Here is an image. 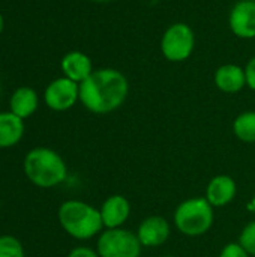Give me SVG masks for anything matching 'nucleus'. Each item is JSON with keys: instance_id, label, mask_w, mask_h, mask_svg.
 <instances>
[{"instance_id": "nucleus-23", "label": "nucleus", "mask_w": 255, "mask_h": 257, "mask_svg": "<svg viewBox=\"0 0 255 257\" xmlns=\"http://www.w3.org/2000/svg\"><path fill=\"white\" fill-rule=\"evenodd\" d=\"M3 27H5V20H3V15L0 14V33L3 32Z\"/></svg>"}, {"instance_id": "nucleus-8", "label": "nucleus", "mask_w": 255, "mask_h": 257, "mask_svg": "<svg viewBox=\"0 0 255 257\" xmlns=\"http://www.w3.org/2000/svg\"><path fill=\"white\" fill-rule=\"evenodd\" d=\"M228 26L237 38H255V0H239L230 11Z\"/></svg>"}, {"instance_id": "nucleus-21", "label": "nucleus", "mask_w": 255, "mask_h": 257, "mask_svg": "<svg viewBox=\"0 0 255 257\" xmlns=\"http://www.w3.org/2000/svg\"><path fill=\"white\" fill-rule=\"evenodd\" d=\"M68 257H99V254H98V251H95L89 247H77V248L71 250Z\"/></svg>"}, {"instance_id": "nucleus-5", "label": "nucleus", "mask_w": 255, "mask_h": 257, "mask_svg": "<svg viewBox=\"0 0 255 257\" xmlns=\"http://www.w3.org/2000/svg\"><path fill=\"white\" fill-rule=\"evenodd\" d=\"M195 47V35L189 24L174 23L162 35L161 51L170 62H183L189 59Z\"/></svg>"}, {"instance_id": "nucleus-22", "label": "nucleus", "mask_w": 255, "mask_h": 257, "mask_svg": "<svg viewBox=\"0 0 255 257\" xmlns=\"http://www.w3.org/2000/svg\"><path fill=\"white\" fill-rule=\"evenodd\" d=\"M249 211H252L255 214V194H254V197L251 199V203H249Z\"/></svg>"}, {"instance_id": "nucleus-10", "label": "nucleus", "mask_w": 255, "mask_h": 257, "mask_svg": "<svg viewBox=\"0 0 255 257\" xmlns=\"http://www.w3.org/2000/svg\"><path fill=\"white\" fill-rule=\"evenodd\" d=\"M99 212L105 229H120L131 215V203L125 196L113 194L104 200Z\"/></svg>"}, {"instance_id": "nucleus-19", "label": "nucleus", "mask_w": 255, "mask_h": 257, "mask_svg": "<svg viewBox=\"0 0 255 257\" xmlns=\"http://www.w3.org/2000/svg\"><path fill=\"white\" fill-rule=\"evenodd\" d=\"M219 257H251V256H249V253H248V251L240 245V242L237 241V242H230V244H227V245L221 250Z\"/></svg>"}, {"instance_id": "nucleus-12", "label": "nucleus", "mask_w": 255, "mask_h": 257, "mask_svg": "<svg viewBox=\"0 0 255 257\" xmlns=\"http://www.w3.org/2000/svg\"><path fill=\"white\" fill-rule=\"evenodd\" d=\"M215 84L224 93H237L246 86L245 68L227 63L216 69L215 72Z\"/></svg>"}, {"instance_id": "nucleus-9", "label": "nucleus", "mask_w": 255, "mask_h": 257, "mask_svg": "<svg viewBox=\"0 0 255 257\" xmlns=\"http://www.w3.org/2000/svg\"><path fill=\"white\" fill-rule=\"evenodd\" d=\"M171 235V227L167 218L161 215H152L144 218L137 230V236L143 247L155 248L164 245Z\"/></svg>"}, {"instance_id": "nucleus-7", "label": "nucleus", "mask_w": 255, "mask_h": 257, "mask_svg": "<svg viewBox=\"0 0 255 257\" xmlns=\"http://www.w3.org/2000/svg\"><path fill=\"white\" fill-rule=\"evenodd\" d=\"M44 101L54 111H66L80 101V84L66 77L56 78L47 86Z\"/></svg>"}, {"instance_id": "nucleus-14", "label": "nucleus", "mask_w": 255, "mask_h": 257, "mask_svg": "<svg viewBox=\"0 0 255 257\" xmlns=\"http://www.w3.org/2000/svg\"><path fill=\"white\" fill-rule=\"evenodd\" d=\"M24 136V119L15 116L12 111L0 113V149L12 148Z\"/></svg>"}, {"instance_id": "nucleus-13", "label": "nucleus", "mask_w": 255, "mask_h": 257, "mask_svg": "<svg viewBox=\"0 0 255 257\" xmlns=\"http://www.w3.org/2000/svg\"><path fill=\"white\" fill-rule=\"evenodd\" d=\"M60 66L65 77L78 84L83 83L86 78H89L90 74L93 72V65L90 57L81 51H71L65 54Z\"/></svg>"}, {"instance_id": "nucleus-24", "label": "nucleus", "mask_w": 255, "mask_h": 257, "mask_svg": "<svg viewBox=\"0 0 255 257\" xmlns=\"http://www.w3.org/2000/svg\"><path fill=\"white\" fill-rule=\"evenodd\" d=\"M93 2H98V3H107V2H111V0H93Z\"/></svg>"}, {"instance_id": "nucleus-6", "label": "nucleus", "mask_w": 255, "mask_h": 257, "mask_svg": "<svg viewBox=\"0 0 255 257\" xmlns=\"http://www.w3.org/2000/svg\"><path fill=\"white\" fill-rule=\"evenodd\" d=\"M141 242L137 233L120 229H107L98 239L99 257H140Z\"/></svg>"}, {"instance_id": "nucleus-3", "label": "nucleus", "mask_w": 255, "mask_h": 257, "mask_svg": "<svg viewBox=\"0 0 255 257\" xmlns=\"http://www.w3.org/2000/svg\"><path fill=\"white\" fill-rule=\"evenodd\" d=\"M57 217L62 229L78 241L96 236L104 227L99 209L81 200L63 202L59 208Z\"/></svg>"}, {"instance_id": "nucleus-11", "label": "nucleus", "mask_w": 255, "mask_h": 257, "mask_svg": "<svg viewBox=\"0 0 255 257\" xmlns=\"http://www.w3.org/2000/svg\"><path fill=\"white\" fill-rule=\"evenodd\" d=\"M236 193L237 185L234 179L228 175H218L209 182L206 188V199L213 208H222L234 200Z\"/></svg>"}, {"instance_id": "nucleus-20", "label": "nucleus", "mask_w": 255, "mask_h": 257, "mask_svg": "<svg viewBox=\"0 0 255 257\" xmlns=\"http://www.w3.org/2000/svg\"><path fill=\"white\" fill-rule=\"evenodd\" d=\"M245 75H246V86L255 90V56L246 63L245 66Z\"/></svg>"}, {"instance_id": "nucleus-16", "label": "nucleus", "mask_w": 255, "mask_h": 257, "mask_svg": "<svg viewBox=\"0 0 255 257\" xmlns=\"http://www.w3.org/2000/svg\"><path fill=\"white\" fill-rule=\"evenodd\" d=\"M234 136L245 142L255 143V111H243L233 122Z\"/></svg>"}, {"instance_id": "nucleus-15", "label": "nucleus", "mask_w": 255, "mask_h": 257, "mask_svg": "<svg viewBox=\"0 0 255 257\" xmlns=\"http://www.w3.org/2000/svg\"><path fill=\"white\" fill-rule=\"evenodd\" d=\"M38 93L32 87H18L9 99L11 111L21 119L30 117L38 110Z\"/></svg>"}, {"instance_id": "nucleus-4", "label": "nucleus", "mask_w": 255, "mask_h": 257, "mask_svg": "<svg viewBox=\"0 0 255 257\" xmlns=\"http://www.w3.org/2000/svg\"><path fill=\"white\" fill-rule=\"evenodd\" d=\"M213 206L206 197H192L183 200L174 211V224L177 230L189 238L203 236L213 224Z\"/></svg>"}, {"instance_id": "nucleus-25", "label": "nucleus", "mask_w": 255, "mask_h": 257, "mask_svg": "<svg viewBox=\"0 0 255 257\" xmlns=\"http://www.w3.org/2000/svg\"><path fill=\"white\" fill-rule=\"evenodd\" d=\"M162 257H176V256H162Z\"/></svg>"}, {"instance_id": "nucleus-2", "label": "nucleus", "mask_w": 255, "mask_h": 257, "mask_svg": "<svg viewBox=\"0 0 255 257\" xmlns=\"http://www.w3.org/2000/svg\"><path fill=\"white\" fill-rule=\"evenodd\" d=\"M24 173L38 188H54L68 175L63 158L50 148H35L24 158Z\"/></svg>"}, {"instance_id": "nucleus-17", "label": "nucleus", "mask_w": 255, "mask_h": 257, "mask_svg": "<svg viewBox=\"0 0 255 257\" xmlns=\"http://www.w3.org/2000/svg\"><path fill=\"white\" fill-rule=\"evenodd\" d=\"M0 257H24V248L15 236H0Z\"/></svg>"}, {"instance_id": "nucleus-26", "label": "nucleus", "mask_w": 255, "mask_h": 257, "mask_svg": "<svg viewBox=\"0 0 255 257\" xmlns=\"http://www.w3.org/2000/svg\"><path fill=\"white\" fill-rule=\"evenodd\" d=\"M0 92H2V86H0Z\"/></svg>"}, {"instance_id": "nucleus-1", "label": "nucleus", "mask_w": 255, "mask_h": 257, "mask_svg": "<svg viewBox=\"0 0 255 257\" xmlns=\"http://www.w3.org/2000/svg\"><path fill=\"white\" fill-rule=\"evenodd\" d=\"M128 92L126 77L113 68L96 69L80 83V101L95 114H107L122 107Z\"/></svg>"}, {"instance_id": "nucleus-18", "label": "nucleus", "mask_w": 255, "mask_h": 257, "mask_svg": "<svg viewBox=\"0 0 255 257\" xmlns=\"http://www.w3.org/2000/svg\"><path fill=\"white\" fill-rule=\"evenodd\" d=\"M239 242L249 253V256L255 257V220L243 227L239 236Z\"/></svg>"}]
</instances>
